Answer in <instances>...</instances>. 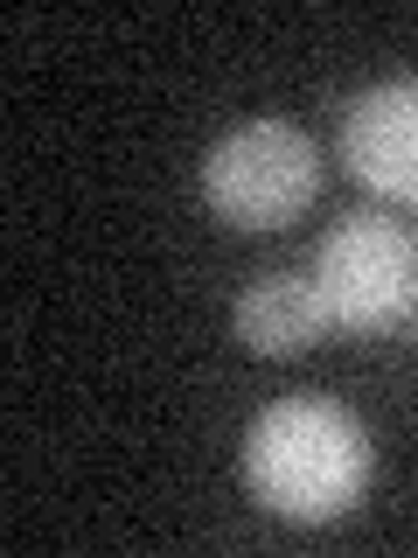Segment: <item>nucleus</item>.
<instances>
[{"label": "nucleus", "instance_id": "obj_1", "mask_svg": "<svg viewBox=\"0 0 418 558\" xmlns=\"http://www.w3.org/2000/svg\"><path fill=\"white\" fill-rule=\"evenodd\" d=\"M370 482V433L335 398H279L244 433V488L286 523H335Z\"/></svg>", "mask_w": 418, "mask_h": 558}, {"label": "nucleus", "instance_id": "obj_2", "mask_svg": "<svg viewBox=\"0 0 418 558\" xmlns=\"http://www.w3.org/2000/svg\"><path fill=\"white\" fill-rule=\"evenodd\" d=\"M307 279L335 328L383 336L418 307V238L405 223L377 217V209H348L335 231L314 244Z\"/></svg>", "mask_w": 418, "mask_h": 558}, {"label": "nucleus", "instance_id": "obj_3", "mask_svg": "<svg viewBox=\"0 0 418 558\" xmlns=\"http://www.w3.org/2000/svg\"><path fill=\"white\" fill-rule=\"evenodd\" d=\"M314 189H321V154L286 119H251V126L223 133L202 161V196L237 231H272V223L300 217Z\"/></svg>", "mask_w": 418, "mask_h": 558}, {"label": "nucleus", "instance_id": "obj_4", "mask_svg": "<svg viewBox=\"0 0 418 558\" xmlns=\"http://www.w3.org/2000/svg\"><path fill=\"white\" fill-rule=\"evenodd\" d=\"M342 161L362 189L418 209V77H391L342 112Z\"/></svg>", "mask_w": 418, "mask_h": 558}, {"label": "nucleus", "instance_id": "obj_5", "mask_svg": "<svg viewBox=\"0 0 418 558\" xmlns=\"http://www.w3.org/2000/svg\"><path fill=\"white\" fill-rule=\"evenodd\" d=\"M328 328H335V322H328V307H321V293H314L307 266L300 272H266L237 301V342L258 349V356H300V349H314Z\"/></svg>", "mask_w": 418, "mask_h": 558}]
</instances>
